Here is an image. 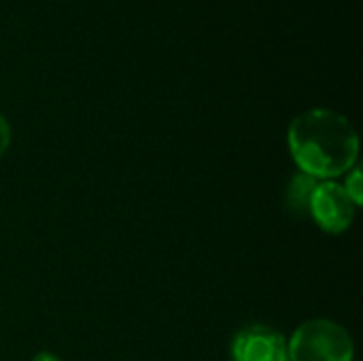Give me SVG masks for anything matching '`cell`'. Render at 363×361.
<instances>
[{"mask_svg":"<svg viewBox=\"0 0 363 361\" xmlns=\"http://www.w3.org/2000/svg\"><path fill=\"white\" fill-rule=\"evenodd\" d=\"M289 151L300 170L313 179H334L349 172L359 155L353 123L330 109H311L289 126Z\"/></svg>","mask_w":363,"mask_h":361,"instance_id":"obj_1","label":"cell"},{"mask_svg":"<svg viewBox=\"0 0 363 361\" xmlns=\"http://www.w3.org/2000/svg\"><path fill=\"white\" fill-rule=\"evenodd\" d=\"M351 334L330 319L302 323L287 343L289 361H353Z\"/></svg>","mask_w":363,"mask_h":361,"instance_id":"obj_2","label":"cell"},{"mask_svg":"<svg viewBox=\"0 0 363 361\" xmlns=\"http://www.w3.org/2000/svg\"><path fill=\"white\" fill-rule=\"evenodd\" d=\"M357 206L347 196L345 187L332 181H319L311 196L308 215L317 221V226L330 234H340L351 228L355 219Z\"/></svg>","mask_w":363,"mask_h":361,"instance_id":"obj_3","label":"cell"},{"mask_svg":"<svg viewBox=\"0 0 363 361\" xmlns=\"http://www.w3.org/2000/svg\"><path fill=\"white\" fill-rule=\"evenodd\" d=\"M232 355L234 361H289L283 334L264 326L240 330L234 338Z\"/></svg>","mask_w":363,"mask_h":361,"instance_id":"obj_4","label":"cell"},{"mask_svg":"<svg viewBox=\"0 0 363 361\" xmlns=\"http://www.w3.org/2000/svg\"><path fill=\"white\" fill-rule=\"evenodd\" d=\"M319 185L317 179L298 172L287 187V209L291 215L296 217H308V204H311V196L315 191V187Z\"/></svg>","mask_w":363,"mask_h":361,"instance_id":"obj_5","label":"cell"},{"mask_svg":"<svg viewBox=\"0 0 363 361\" xmlns=\"http://www.w3.org/2000/svg\"><path fill=\"white\" fill-rule=\"evenodd\" d=\"M342 187H345L347 196L353 200V204H355V206H362L363 187H362V170H359V168H353V170H351V174L347 177V183H345Z\"/></svg>","mask_w":363,"mask_h":361,"instance_id":"obj_6","label":"cell"},{"mask_svg":"<svg viewBox=\"0 0 363 361\" xmlns=\"http://www.w3.org/2000/svg\"><path fill=\"white\" fill-rule=\"evenodd\" d=\"M9 145H11V128H9L6 119L0 115V160L4 157Z\"/></svg>","mask_w":363,"mask_h":361,"instance_id":"obj_7","label":"cell"},{"mask_svg":"<svg viewBox=\"0 0 363 361\" xmlns=\"http://www.w3.org/2000/svg\"><path fill=\"white\" fill-rule=\"evenodd\" d=\"M32 361H60V357H57V355H53V353H47V351H43V353H36Z\"/></svg>","mask_w":363,"mask_h":361,"instance_id":"obj_8","label":"cell"}]
</instances>
